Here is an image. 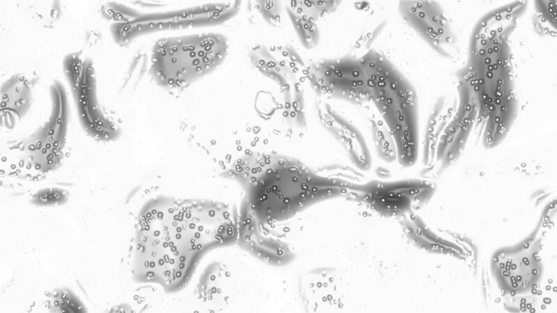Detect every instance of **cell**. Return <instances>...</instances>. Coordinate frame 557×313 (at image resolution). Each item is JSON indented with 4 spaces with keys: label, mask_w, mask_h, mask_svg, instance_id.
Here are the masks:
<instances>
[{
    "label": "cell",
    "mask_w": 557,
    "mask_h": 313,
    "mask_svg": "<svg viewBox=\"0 0 557 313\" xmlns=\"http://www.w3.org/2000/svg\"><path fill=\"white\" fill-rule=\"evenodd\" d=\"M234 223L223 204L154 200L138 223L136 248L144 274L173 291L180 288L208 251L232 239Z\"/></svg>",
    "instance_id": "obj_1"
},
{
    "label": "cell",
    "mask_w": 557,
    "mask_h": 313,
    "mask_svg": "<svg viewBox=\"0 0 557 313\" xmlns=\"http://www.w3.org/2000/svg\"><path fill=\"white\" fill-rule=\"evenodd\" d=\"M528 1H513L485 13L469 42V72L478 105L476 130L487 149L499 145L518 113L512 40Z\"/></svg>",
    "instance_id": "obj_2"
},
{
    "label": "cell",
    "mask_w": 557,
    "mask_h": 313,
    "mask_svg": "<svg viewBox=\"0 0 557 313\" xmlns=\"http://www.w3.org/2000/svg\"><path fill=\"white\" fill-rule=\"evenodd\" d=\"M248 212L252 234L246 237L251 248L266 226L286 221L320 202L338 198L346 184L321 175L291 157L270 156L246 175Z\"/></svg>",
    "instance_id": "obj_3"
},
{
    "label": "cell",
    "mask_w": 557,
    "mask_h": 313,
    "mask_svg": "<svg viewBox=\"0 0 557 313\" xmlns=\"http://www.w3.org/2000/svg\"><path fill=\"white\" fill-rule=\"evenodd\" d=\"M478 105L469 74L455 77L434 96L421 138L424 170L439 175L462 156L476 129Z\"/></svg>",
    "instance_id": "obj_4"
},
{
    "label": "cell",
    "mask_w": 557,
    "mask_h": 313,
    "mask_svg": "<svg viewBox=\"0 0 557 313\" xmlns=\"http://www.w3.org/2000/svg\"><path fill=\"white\" fill-rule=\"evenodd\" d=\"M368 77L370 99L395 143L398 165L413 167L421 148L419 104L415 88L386 56L368 51L361 58Z\"/></svg>",
    "instance_id": "obj_5"
},
{
    "label": "cell",
    "mask_w": 557,
    "mask_h": 313,
    "mask_svg": "<svg viewBox=\"0 0 557 313\" xmlns=\"http://www.w3.org/2000/svg\"><path fill=\"white\" fill-rule=\"evenodd\" d=\"M227 50V40L219 33L162 38L152 48L150 71L162 86H185L218 67Z\"/></svg>",
    "instance_id": "obj_6"
},
{
    "label": "cell",
    "mask_w": 557,
    "mask_h": 313,
    "mask_svg": "<svg viewBox=\"0 0 557 313\" xmlns=\"http://www.w3.org/2000/svg\"><path fill=\"white\" fill-rule=\"evenodd\" d=\"M47 118L19 145L20 163L28 172L41 175L61 162L66 143L69 105L63 85L54 80L49 86Z\"/></svg>",
    "instance_id": "obj_7"
},
{
    "label": "cell",
    "mask_w": 557,
    "mask_h": 313,
    "mask_svg": "<svg viewBox=\"0 0 557 313\" xmlns=\"http://www.w3.org/2000/svg\"><path fill=\"white\" fill-rule=\"evenodd\" d=\"M62 65L84 129L97 141L116 140L120 129L101 104L92 58L82 51L71 52L63 57Z\"/></svg>",
    "instance_id": "obj_8"
},
{
    "label": "cell",
    "mask_w": 557,
    "mask_h": 313,
    "mask_svg": "<svg viewBox=\"0 0 557 313\" xmlns=\"http://www.w3.org/2000/svg\"><path fill=\"white\" fill-rule=\"evenodd\" d=\"M306 79L322 98L354 105L370 102L368 77L361 59L342 56L321 59L308 64Z\"/></svg>",
    "instance_id": "obj_9"
},
{
    "label": "cell",
    "mask_w": 557,
    "mask_h": 313,
    "mask_svg": "<svg viewBox=\"0 0 557 313\" xmlns=\"http://www.w3.org/2000/svg\"><path fill=\"white\" fill-rule=\"evenodd\" d=\"M434 193L432 182L418 179L370 182L359 188L360 200L384 218H402L414 214L430 200Z\"/></svg>",
    "instance_id": "obj_10"
},
{
    "label": "cell",
    "mask_w": 557,
    "mask_h": 313,
    "mask_svg": "<svg viewBox=\"0 0 557 313\" xmlns=\"http://www.w3.org/2000/svg\"><path fill=\"white\" fill-rule=\"evenodd\" d=\"M398 13L404 22L436 54L453 59L460 52L457 33L443 6L433 1H402Z\"/></svg>",
    "instance_id": "obj_11"
},
{
    "label": "cell",
    "mask_w": 557,
    "mask_h": 313,
    "mask_svg": "<svg viewBox=\"0 0 557 313\" xmlns=\"http://www.w3.org/2000/svg\"><path fill=\"white\" fill-rule=\"evenodd\" d=\"M321 126L344 151L357 169L368 171L372 164V154L362 131L343 113L331 104L321 101L316 106Z\"/></svg>",
    "instance_id": "obj_12"
},
{
    "label": "cell",
    "mask_w": 557,
    "mask_h": 313,
    "mask_svg": "<svg viewBox=\"0 0 557 313\" xmlns=\"http://www.w3.org/2000/svg\"><path fill=\"white\" fill-rule=\"evenodd\" d=\"M0 125L5 131L15 129L30 111L33 83L26 74L15 73L1 85Z\"/></svg>",
    "instance_id": "obj_13"
},
{
    "label": "cell",
    "mask_w": 557,
    "mask_h": 313,
    "mask_svg": "<svg viewBox=\"0 0 557 313\" xmlns=\"http://www.w3.org/2000/svg\"><path fill=\"white\" fill-rule=\"evenodd\" d=\"M495 265L501 282L513 291L528 289L540 273V260L530 248L500 253Z\"/></svg>",
    "instance_id": "obj_14"
},
{
    "label": "cell",
    "mask_w": 557,
    "mask_h": 313,
    "mask_svg": "<svg viewBox=\"0 0 557 313\" xmlns=\"http://www.w3.org/2000/svg\"><path fill=\"white\" fill-rule=\"evenodd\" d=\"M335 273L324 268H318L304 274L300 281L301 302L309 311L318 307L334 306L337 288Z\"/></svg>",
    "instance_id": "obj_15"
},
{
    "label": "cell",
    "mask_w": 557,
    "mask_h": 313,
    "mask_svg": "<svg viewBox=\"0 0 557 313\" xmlns=\"http://www.w3.org/2000/svg\"><path fill=\"white\" fill-rule=\"evenodd\" d=\"M368 125L373 147L378 157L387 163L398 165L395 143L382 118L371 113L368 117Z\"/></svg>",
    "instance_id": "obj_16"
},
{
    "label": "cell",
    "mask_w": 557,
    "mask_h": 313,
    "mask_svg": "<svg viewBox=\"0 0 557 313\" xmlns=\"http://www.w3.org/2000/svg\"><path fill=\"white\" fill-rule=\"evenodd\" d=\"M288 13L302 45L308 49L315 47L320 40V31L316 21L290 6L288 7Z\"/></svg>",
    "instance_id": "obj_17"
},
{
    "label": "cell",
    "mask_w": 557,
    "mask_h": 313,
    "mask_svg": "<svg viewBox=\"0 0 557 313\" xmlns=\"http://www.w3.org/2000/svg\"><path fill=\"white\" fill-rule=\"evenodd\" d=\"M25 4L28 15L44 27H51L61 18L62 8L59 1H33Z\"/></svg>",
    "instance_id": "obj_18"
},
{
    "label": "cell",
    "mask_w": 557,
    "mask_h": 313,
    "mask_svg": "<svg viewBox=\"0 0 557 313\" xmlns=\"http://www.w3.org/2000/svg\"><path fill=\"white\" fill-rule=\"evenodd\" d=\"M534 15L535 28L543 35H556V1H536Z\"/></svg>",
    "instance_id": "obj_19"
},
{
    "label": "cell",
    "mask_w": 557,
    "mask_h": 313,
    "mask_svg": "<svg viewBox=\"0 0 557 313\" xmlns=\"http://www.w3.org/2000/svg\"><path fill=\"white\" fill-rule=\"evenodd\" d=\"M340 2L337 1H291L289 6L298 12L317 21L335 11Z\"/></svg>",
    "instance_id": "obj_20"
},
{
    "label": "cell",
    "mask_w": 557,
    "mask_h": 313,
    "mask_svg": "<svg viewBox=\"0 0 557 313\" xmlns=\"http://www.w3.org/2000/svg\"><path fill=\"white\" fill-rule=\"evenodd\" d=\"M67 192L58 188H45L38 191L33 196L34 203L40 205L61 204L67 199Z\"/></svg>",
    "instance_id": "obj_21"
},
{
    "label": "cell",
    "mask_w": 557,
    "mask_h": 313,
    "mask_svg": "<svg viewBox=\"0 0 557 313\" xmlns=\"http://www.w3.org/2000/svg\"><path fill=\"white\" fill-rule=\"evenodd\" d=\"M102 39L101 33L95 29H91L86 33L85 44L88 47H93L97 45Z\"/></svg>",
    "instance_id": "obj_22"
}]
</instances>
